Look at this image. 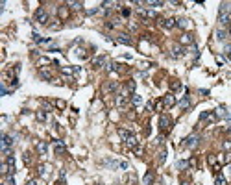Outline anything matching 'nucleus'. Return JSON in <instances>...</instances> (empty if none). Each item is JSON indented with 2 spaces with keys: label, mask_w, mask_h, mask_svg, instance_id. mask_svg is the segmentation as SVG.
<instances>
[{
  "label": "nucleus",
  "mask_w": 231,
  "mask_h": 185,
  "mask_svg": "<svg viewBox=\"0 0 231 185\" xmlns=\"http://www.w3.org/2000/svg\"><path fill=\"white\" fill-rule=\"evenodd\" d=\"M178 26H179V28H187V26H189V20H187V19H179V20H178Z\"/></svg>",
  "instance_id": "obj_27"
},
{
  "label": "nucleus",
  "mask_w": 231,
  "mask_h": 185,
  "mask_svg": "<svg viewBox=\"0 0 231 185\" xmlns=\"http://www.w3.org/2000/svg\"><path fill=\"white\" fill-rule=\"evenodd\" d=\"M185 54V48L181 45H176V46H172V56L174 58H181Z\"/></svg>",
  "instance_id": "obj_7"
},
{
  "label": "nucleus",
  "mask_w": 231,
  "mask_h": 185,
  "mask_svg": "<svg viewBox=\"0 0 231 185\" xmlns=\"http://www.w3.org/2000/svg\"><path fill=\"white\" fill-rule=\"evenodd\" d=\"M227 33H229V35H231V26H229V32H227Z\"/></svg>",
  "instance_id": "obj_45"
},
{
  "label": "nucleus",
  "mask_w": 231,
  "mask_h": 185,
  "mask_svg": "<svg viewBox=\"0 0 231 185\" xmlns=\"http://www.w3.org/2000/svg\"><path fill=\"white\" fill-rule=\"evenodd\" d=\"M181 185H191V183H189V181H181Z\"/></svg>",
  "instance_id": "obj_44"
},
{
  "label": "nucleus",
  "mask_w": 231,
  "mask_h": 185,
  "mask_svg": "<svg viewBox=\"0 0 231 185\" xmlns=\"http://www.w3.org/2000/svg\"><path fill=\"white\" fill-rule=\"evenodd\" d=\"M214 185H226V180H224L222 176H216V181H214Z\"/></svg>",
  "instance_id": "obj_31"
},
{
  "label": "nucleus",
  "mask_w": 231,
  "mask_h": 185,
  "mask_svg": "<svg viewBox=\"0 0 231 185\" xmlns=\"http://www.w3.org/2000/svg\"><path fill=\"white\" fill-rule=\"evenodd\" d=\"M229 61H231V54H229Z\"/></svg>",
  "instance_id": "obj_46"
},
{
  "label": "nucleus",
  "mask_w": 231,
  "mask_h": 185,
  "mask_svg": "<svg viewBox=\"0 0 231 185\" xmlns=\"http://www.w3.org/2000/svg\"><path fill=\"white\" fill-rule=\"evenodd\" d=\"M224 52H226V54H231V45H227V46H226V50H224Z\"/></svg>",
  "instance_id": "obj_43"
},
{
  "label": "nucleus",
  "mask_w": 231,
  "mask_h": 185,
  "mask_svg": "<svg viewBox=\"0 0 231 185\" xmlns=\"http://www.w3.org/2000/svg\"><path fill=\"white\" fill-rule=\"evenodd\" d=\"M35 20H37L39 24H46V22H48V13H46L45 8H39V9L35 11Z\"/></svg>",
  "instance_id": "obj_1"
},
{
  "label": "nucleus",
  "mask_w": 231,
  "mask_h": 185,
  "mask_svg": "<svg viewBox=\"0 0 231 185\" xmlns=\"http://www.w3.org/2000/svg\"><path fill=\"white\" fill-rule=\"evenodd\" d=\"M11 145H13L11 135H2V152L4 154H9V146Z\"/></svg>",
  "instance_id": "obj_3"
},
{
  "label": "nucleus",
  "mask_w": 231,
  "mask_h": 185,
  "mask_svg": "<svg viewBox=\"0 0 231 185\" xmlns=\"http://www.w3.org/2000/svg\"><path fill=\"white\" fill-rule=\"evenodd\" d=\"M55 106H58L59 109H63V107H65L67 104H65V102H63V100H55Z\"/></svg>",
  "instance_id": "obj_35"
},
{
  "label": "nucleus",
  "mask_w": 231,
  "mask_h": 185,
  "mask_svg": "<svg viewBox=\"0 0 231 185\" xmlns=\"http://www.w3.org/2000/svg\"><path fill=\"white\" fill-rule=\"evenodd\" d=\"M189 106H191V98H189V96H185L183 100L179 102V107L181 109H189Z\"/></svg>",
  "instance_id": "obj_17"
},
{
  "label": "nucleus",
  "mask_w": 231,
  "mask_h": 185,
  "mask_svg": "<svg viewBox=\"0 0 231 185\" xmlns=\"http://www.w3.org/2000/svg\"><path fill=\"white\" fill-rule=\"evenodd\" d=\"M152 181H153V172L150 170V172H146V176H144L142 183H144V185H152Z\"/></svg>",
  "instance_id": "obj_14"
},
{
  "label": "nucleus",
  "mask_w": 231,
  "mask_h": 185,
  "mask_svg": "<svg viewBox=\"0 0 231 185\" xmlns=\"http://www.w3.org/2000/svg\"><path fill=\"white\" fill-rule=\"evenodd\" d=\"M137 143H139V141H137V137H135V135H130L128 139H126V145H128L130 148H135V146H137Z\"/></svg>",
  "instance_id": "obj_12"
},
{
  "label": "nucleus",
  "mask_w": 231,
  "mask_h": 185,
  "mask_svg": "<svg viewBox=\"0 0 231 185\" xmlns=\"http://www.w3.org/2000/svg\"><path fill=\"white\" fill-rule=\"evenodd\" d=\"M118 167H120V168H128L130 165H128V161H120V163H118Z\"/></svg>",
  "instance_id": "obj_38"
},
{
  "label": "nucleus",
  "mask_w": 231,
  "mask_h": 185,
  "mask_svg": "<svg viewBox=\"0 0 231 185\" xmlns=\"http://www.w3.org/2000/svg\"><path fill=\"white\" fill-rule=\"evenodd\" d=\"M24 163H26V165H30V163H32V157H30V154H24Z\"/></svg>",
  "instance_id": "obj_36"
},
{
  "label": "nucleus",
  "mask_w": 231,
  "mask_h": 185,
  "mask_svg": "<svg viewBox=\"0 0 231 185\" xmlns=\"http://www.w3.org/2000/svg\"><path fill=\"white\" fill-rule=\"evenodd\" d=\"M141 102H142V98L139 96V94H131V104H133V106H139Z\"/></svg>",
  "instance_id": "obj_21"
},
{
  "label": "nucleus",
  "mask_w": 231,
  "mask_h": 185,
  "mask_svg": "<svg viewBox=\"0 0 231 185\" xmlns=\"http://www.w3.org/2000/svg\"><path fill=\"white\" fill-rule=\"evenodd\" d=\"M104 61H106V58H104V56H100V58H96V59L93 61V68H100V67L104 65Z\"/></svg>",
  "instance_id": "obj_13"
},
{
  "label": "nucleus",
  "mask_w": 231,
  "mask_h": 185,
  "mask_svg": "<svg viewBox=\"0 0 231 185\" xmlns=\"http://www.w3.org/2000/svg\"><path fill=\"white\" fill-rule=\"evenodd\" d=\"M218 161H220V163H226V165H227V163H231V154H224V155H218Z\"/></svg>",
  "instance_id": "obj_18"
},
{
  "label": "nucleus",
  "mask_w": 231,
  "mask_h": 185,
  "mask_svg": "<svg viewBox=\"0 0 231 185\" xmlns=\"http://www.w3.org/2000/svg\"><path fill=\"white\" fill-rule=\"evenodd\" d=\"M118 43H122V45H133V39H131L128 33H120V35L117 37Z\"/></svg>",
  "instance_id": "obj_5"
},
{
  "label": "nucleus",
  "mask_w": 231,
  "mask_h": 185,
  "mask_svg": "<svg viewBox=\"0 0 231 185\" xmlns=\"http://www.w3.org/2000/svg\"><path fill=\"white\" fill-rule=\"evenodd\" d=\"M178 167H179V168H187V163H185V161H179Z\"/></svg>",
  "instance_id": "obj_41"
},
{
  "label": "nucleus",
  "mask_w": 231,
  "mask_h": 185,
  "mask_svg": "<svg viewBox=\"0 0 231 185\" xmlns=\"http://www.w3.org/2000/svg\"><path fill=\"white\" fill-rule=\"evenodd\" d=\"M106 89H107L109 93H113V91H117V89H118V84H115V81H111V84H109Z\"/></svg>",
  "instance_id": "obj_25"
},
{
  "label": "nucleus",
  "mask_w": 231,
  "mask_h": 185,
  "mask_svg": "<svg viewBox=\"0 0 231 185\" xmlns=\"http://www.w3.org/2000/svg\"><path fill=\"white\" fill-rule=\"evenodd\" d=\"M191 43H192V35L191 33H183L179 39V45H191Z\"/></svg>",
  "instance_id": "obj_10"
},
{
  "label": "nucleus",
  "mask_w": 231,
  "mask_h": 185,
  "mask_svg": "<svg viewBox=\"0 0 231 185\" xmlns=\"http://www.w3.org/2000/svg\"><path fill=\"white\" fill-rule=\"evenodd\" d=\"M226 37H227V32L224 30V28L222 30H216V39H218V41H224Z\"/></svg>",
  "instance_id": "obj_16"
},
{
  "label": "nucleus",
  "mask_w": 231,
  "mask_h": 185,
  "mask_svg": "<svg viewBox=\"0 0 231 185\" xmlns=\"http://www.w3.org/2000/svg\"><path fill=\"white\" fill-rule=\"evenodd\" d=\"M28 185H39L37 180H28Z\"/></svg>",
  "instance_id": "obj_42"
},
{
  "label": "nucleus",
  "mask_w": 231,
  "mask_h": 185,
  "mask_svg": "<svg viewBox=\"0 0 231 185\" xmlns=\"http://www.w3.org/2000/svg\"><path fill=\"white\" fill-rule=\"evenodd\" d=\"M54 148H55V152H58V154H63V152H65V145H63L61 141H55Z\"/></svg>",
  "instance_id": "obj_15"
},
{
  "label": "nucleus",
  "mask_w": 231,
  "mask_h": 185,
  "mask_svg": "<svg viewBox=\"0 0 231 185\" xmlns=\"http://www.w3.org/2000/svg\"><path fill=\"white\" fill-rule=\"evenodd\" d=\"M2 185H6V183H2Z\"/></svg>",
  "instance_id": "obj_47"
},
{
  "label": "nucleus",
  "mask_w": 231,
  "mask_h": 185,
  "mask_svg": "<svg viewBox=\"0 0 231 185\" xmlns=\"http://www.w3.org/2000/svg\"><path fill=\"white\" fill-rule=\"evenodd\" d=\"M46 63H48L46 58H41V59H39V65H46Z\"/></svg>",
  "instance_id": "obj_40"
},
{
  "label": "nucleus",
  "mask_w": 231,
  "mask_h": 185,
  "mask_svg": "<svg viewBox=\"0 0 231 185\" xmlns=\"http://www.w3.org/2000/svg\"><path fill=\"white\" fill-rule=\"evenodd\" d=\"M146 6H150V8H161L163 2L161 0H150V2H146Z\"/></svg>",
  "instance_id": "obj_20"
},
{
  "label": "nucleus",
  "mask_w": 231,
  "mask_h": 185,
  "mask_svg": "<svg viewBox=\"0 0 231 185\" xmlns=\"http://www.w3.org/2000/svg\"><path fill=\"white\" fill-rule=\"evenodd\" d=\"M6 185H15V178H13V174H8L6 176V181H4Z\"/></svg>",
  "instance_id": "obj_24"
},
{
  "label": "nucleus",
  "mask_w": 231,
  "mask_h": 185,
  "mask_svg": "<svg viewBox=\"0 0 231 185\" xmlns=\"http://www.w3.org/2000/svg\"><path fill=\"white\" fill-rule=\"evenodd\" d=\"M165 107H172L174 104H176V98H174V94L172 93H168V94H165L163 96V102H161Z\"/></svg>",
  "instance_id": "obj_4"
},
{
  "label": "nucleus",
  "mask_w": 231,
  "mask_h": 185,
  "mask_svg": "<svg viewBox=\"0 0 231 185\" xmlns=\"http://www.w3.org/2000/svg\"><path fill=\"white\" fill-rule=\"evenodd\" d=\"M68 6H71L72 9H81L83 4H81V2H68Z\"/></svg>",
  "instance_id": "obj_28"
},
{
  "label": "nucleus",
  "mask_w": 231,
  "mask_h": 185,
  "mask_svg": "<svg viewBox=\"0 0 231 185\" xmlns=\"http://www.w3.org/2000/svg\"><path fill=\"white\" fill-rule=\"evenodd\" d=\"M170 87L174 89V91H176V89H179V87H181V84H179V81H178V80H174V81H172V84H170Z\"/></svg>",
  "instance_id": "obj_33"
},
{
  "label": "nucleus",
  "mask_w": 231,
  "mask_h": 185,
  "mask_svg": "<svg viewBox=\"0 0 231 185\" xmlns=\"http://www.w3.org/2000/svg\"><path fill=\"white\" fill-rule=\"evenodd\" d=\"M130 13H131V11H130L128 8H124V9H122V15H124V17H128V15H130Z\"/></svg>",
  "instance_id": "obj_39"
},
{
  "label": "nucleus",
  "mask_w": 231,
  "mask_h": 185,
  "mask_svg": "<svg viewBox=\"0 0 231 185\" xmlns=\"http://www.w3.org/2000/svg\"><path fill=\"white\" fill-rule=\"evenodd\" d=\"M220 26H231V15L229 13H220Z\"/></svg>",
  "instance_id": "obj_6"
},
{
  "label": "nucleus",
  "mask_w": 231,
  "mask_h": 185,
  "mask_svg": "<svg viewBox=\"0 0 231 185\" xmlns=\"http://www.w3.org/2000/svg\"><path fill=\"white\" fill-rule=\"evenodd\" d=\"M165 159H166V152L163 150V152H159V163H163Z\"/></svg>",
  "instance_id": "obj_34"
},
{
  "label": "nucleus",
  "mask_w": 231,
  "mask_h": 185,
  "mask_svg": "<svg viewBox=\"0 0 231 185\" xmlns=\"http://www.w3.org/2000/svg\"><path fill=\"white\" fill-rule=\"evenodd\" d=\"M196 145H198V135H191V137H187V141H185V146H189V148H194Z\"/></svg>",
  "instance_id": "obj_8"
},
{
  "label": "nucleus",
  "mask_w": 231,
  "mask_h": 185,
  "mask_svg": "<svg viewBox=\"0 0 231 185\" xmlns=\"http://www.w3.org/2000/svg\"><path fill=\"white\" fill-rule=\"evenodd\" d=\"M46 150H48V145L45 141H37V152L39 154H46Z\"/></svg>",
  "instance_id": "obj_11"
},
{
  "label": "nucleus",
  "mask_w": 231,
  "mask_h": 185,
  "mask_svg": "<svg viewBox=\"0 0 231 185\" xmlns=\"http://www.w3.org/2000/svg\"><path fill=\"white\" fill-rule=\"evenodd\" d=\"M161 24H163L166 30H170V28H174V26L178 24V20L176 19H165V20H161Z\"/></svg>",
  "instance_id": "obj_9"
},
{
  "label": "nucleus",
  "mask_w": 231,
  "mask_h": 185,
  "mask_svg": "<svg viewBox=\"0 0 231 185\" xmlns=\"http://www.w3.org/2000/svg\"><path fill=\"white\" fill-rule=\"evenodd\" d=\"M117 104L118 106H126V104H128V100H126V96H118L117 98Z\"/></svg>",
  "instance_id": "obj_29"
},
{
  "label": "nucleus",
  "mask_w": 231,
  "mask_h": 185,
  "mask_svg": "<svg viewBox=\"0 0 231 185\" xmlns=\"http://www.w3.org/2000/svg\"><path fill=\"white\" fill-rule=\"evenodd\" d=\"M207 163H209V165H213V167H216V163H218V157H214V155H207Z\"/></svg>",
  "instance_id": "obj_22"
},
{
  "label": "nucleus",
  "mask_w": 231,
  "mask_h": 185,
  "mask_svg": "<svg viewBox=\"0 0 231 185\" xmlns=\"http://www.w3.org/2000/svg\"><path fill=\"white\" fill-rule=\"evenodd\" d=\"M128 91H135V81H130L128 84Z\"/></svg>",
  "instance_id": "obj_37"
},
{
  "label": "nucleus",
  "mask_w": 231,
  "mask_h": 185,
  "mask_svg": "<svg viewBox=\"0 0 231 185\" xmlns=\"http://www.w3.org/2000/svg\"><path fill=\"white\" fill-rule=\"evenodd\" d=\"M59 15H61L63 19H65V17L68 15V9H67V8H63V6H61V8H59Z\"/></svg>",
  "instance_id": "obj_30"
},
{
  "label": "nucleus",
  "mask_w": 231,
  "mask_h": 185,
  "mask_svg": "<svg viewBox=\"0 0 231 185\" xmlns=\"http://www.w3.org/2000/svg\"><path fill=\"white\" fill-rule=\"evenodd\" d=\"M61 72H63V74H68V76H71V74H74V68H71V67H61Z\"/></svg>",
  "instance_id": "obj_26"
},
{
  "label": "nucleus",
  "mask_w": 231,
  "mask_h": 185,
  "mask_svg": "<svg viewBox=\"0 0 231 185\" xmlns=\"http://www.w3.org/2000/svg\"><path fill=\"white\" fill-rule=\"evenodd\" d=\"M159 124H161V130H163V132H170V128H172V120H170V117H166V115H161Z\"/></svg>",
  "instance_id": "obj_2"
},
{
  "label": "nucleus",
  "mask_w": 231,
  "mask_h": 185,
  "mask_svg": "<svg viewBox=\"0 0 231 185\" xmlns=\"http://www.w3.org/2000/svg\"><path fill=\"white\" fill-rule=\"evenodd\" d=\"M118 135H120V137H122V139L126 141V139H128V137H130L131 133L128 132V130H122V128H120V130H118Z\"/></svg>",
  "instance_id": "obj_23"
},
{
  "label": "nucleus",
  "mask_w": 231,
  "mask_h": 185,
  "mask_svg": "<svg viewBox=\"0 0 231 185\" xmlns=\"http://www.w3.org/2000/svg\"><path fill=\"white\" fill-rule=\"evenodd\" d=\"M35 117H37V120L45 122V120H46V111H43V109H39V111L35 113Z\"/></svg>",
  "instance_id": "obj_19"
},
{
  "label": "nucleus",
  "mask_w": 231,
  "mask_h": 185,
  "mask_svg": "<svg viewBox=\"0 0 231 185\" xmlns=\"http://www.w3.org/2000/svg\"><path fill=\"white\" fill-rule=\"evenodd\" d=\"M41 76H43V78H46V80H52V74L48 72V71H41Z\"/></svg>",
  "instance_id": "obj_32"
}]
</instances>
